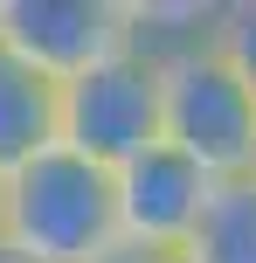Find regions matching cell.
Returning a JSON list of instances; mask_svg holds the SVG:
<instances>
[{
  "label": "cell",
  "mask_w": 256,
  "mask_h": 263,
  "mask_svg": "<svg viewBox=\"0 0 256 263\" xmlns=\"http://www.w3.org/2000/svg\"><path fill=\"white\" fill-rule=\"evenodd\" d=\"M139 42L160 55V139L208 180L256 173V83L222 55L215 14L194 28H160L152 7H139Z\"/></svg>",
  "instance_id": "6da1fadb"
},
{
  "label": "cell",
  "mask_w": 256,
  "mask_h": 263,
  "mask_svg": "<svg viewBox=\"0 0 256 263\" xmlns=\"http://www.w3.org/2000/svg\"><path fill=\"white\" fill-rule=\"evenodd\" d=\"M215 42H222V55L256 83V0H243V7H215Z\"/></svg>",
  "instance_id": "ba28073f"
},
{
  "label": "cell",
  "mask_w": 256,
  "mask_h": 263,
  "mask_svg": "<svg viewBox=\"0 0 256 263\" xmlns=\"http://www.w3.org/2000/svg\"><path fill=\"white\" fill-rule=\"evenodd\" d=\"M55 145L83 153L90 166L118 173L160 145V55L146 42L118 49L111 63L83 69L55 90Z\"/></svg>",
  "instance_id": "3957f363"
},
{
  "label": "cell",
  "mask_w": 256,
  "mask_h": 263,
  "mask_svg": "<svg viewBox=\"0 0 256 263\" xmlns=\"http://www.w3.org/2000/svg\"><path fill=\"white\" fill-rule=\"evenodd\" d=\"M0 242L28 263H118V187L69 145H49L0 180Z\"/></svg>",
  "instance_id": "7a4b0ae2"
},
{
  "label": "cell",
  "mask_w": 256,
  "mask_h": 263,
  "mask_svg": "<svg viewBox=\"0 0 256 263\" xmlns=\"http://www.w3.org/2000/svg\"><path fill=\"white\" fill-rule=\"evenodd\" d=\"M55 145V83L0 49V180Z\"/></svg>",
  "instance_id": "8992f818"
},
{
  "label": "cell",
  "mask_w": 256,
  "mask_h": 263,
  "mask_svg": "<svg viewBox=\"0 0 256 263\" xmlns=\"http://www.w3.org/2000/svg\"><path fill=\"white\" fill-rule=\"evenodd\" d=\"M139 42L132 0H0V49L55 90Z\"/></svg>",
  "instance_id": "277c9868"
},
{
  "label": "cell",
  "mask_w": 256,
  "mask_h": 263,
  "mask_svg": "<svg viewBox=\"0 0 256 263\" xmlns=\"http://www.w3.org/2000/svg\"><path fill=\"white\" fill-rule=\"evenodd\" d=\"M0 263H28V256H21V250H7V242H0Z\"/></svg>",
  "instance_id": "9c48e42d"
},
{
  "label": "cell",
  "mask_w": 256,
  "mask_h": 263,
  "mask_svg": "<svg viewBox=\"0 0 256 263\" xmlns=\"http://www.w3.org/2000/svg\"><path fill=\"white\" fill-rule=\"evenodd\" d=\"M173 263H256V173L215 180L194 236L180 242Z\"/></svg>",
  "instance_id": "52a82bcc"
},
{
  "label": "cell",
  "mask_w": 256,
  "mask_h": 263,
  "mask_svg": "<svg viewBox=\"0 0 256 263\" xmlns=\"http://www.w3.org/2000/svg\"><path fill=\"white\" fill-rule=\"evenodd\" d=\"M111 187H118V236H125V250L132 256H160V263L180 256V242L194 236L208 194H215V180L187 153H173L166 139L152 153H139L132 166H118Z\"/></svg>",
  "instance_id": "5b68a950"
}]
</instances>
